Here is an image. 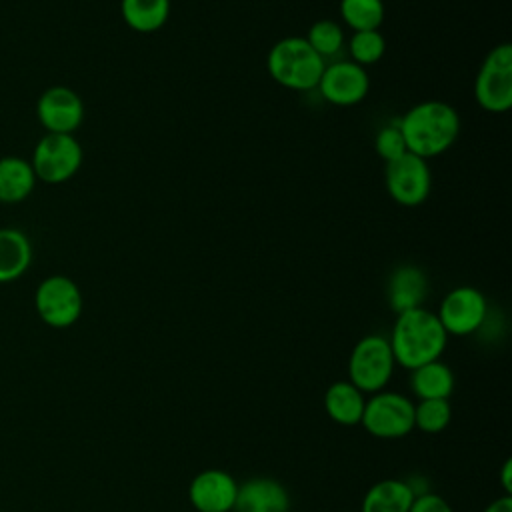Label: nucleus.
I'll list each match as a JSON object with an SVG mask.
<instances>
[{
    "mask_svg": "<svg viewBox=\"0 0 512 512\" xmlns=\"http://www.w3.org/2000/svg\"><path fill=\"white\" fill-rule=\"evenodd\" d=\"M384 182L390 198L402 206L422 204L432 190V176L426 160L412 152L386 162Z\"/></svg>",
    "mask_w": 512,
    "mask_h": 512,
    "instance_id": "1a4fd4ad",
    "label": "nucleus"
},
{
    "mask_svg": "<svg viewBox=\"0 0 512 512\" xmlns=\"http://www.w3.org/2000/svg\"><path fill=\"white\" fill-rule=\"evenodd\" d=\"M364 392H360L350 380H338L328 386L324 394L326 414L342 426H356L364 412Z\"/></svg>",
    "mask_w": 512,
    "mask_h": 512,
    "instance_id": "a211bd4d",
    "label": "nucleus"
},
{
    "mask_svg": "<svg viewBox=\"0 0 512 512\" xmlns=\"http://www.w3.org/2000/svg\"><path fill=\"white\" fill-rule=\"evenodd\" d=\"M484 512H512V496L504 494L496 500H492Z\"/></svg>",
    "mask_w": 512,
    "mask_h": 512,
    "instance_id": "cd10ccee",
    "label": "nucleus"
},
{
    "mask_svg": "<svg viewBox=\"0 0 512 512\" xmlns=\"http://www.w3.org/2000/svg\"><path fill=\"white\" fill-rule=\"evenodd\" d=\"M410 388L420 400L450 398L454 390V374L448 364L432 360L412 370Z\"/></svg>",
    "mask_w": 512,
    "mask_h": 512,
    "instance_id": "aec40b11",
    "label": "nucleus"
},
{
    "mask_svg": "<svg viewBox=\"0 0 512 512\" xmlns=\"http://www.w3.org/2000/svg\"><path fill=\"white\" fill-rule=\"evenodd\" d=\"M36 182L30 160L20 156L0 158V204L24 202L34 192Z\"/></svg>",
    "mask_w": 512,
    "mask_h": 512,
    "instance_id": "f3484780",
    "label": "nucleus"
},
{
    "mask_svg": "<svg viewBox=\"0 0 512 512\" xmlns=\"http://www.w3.org/2000/svg\"><path fill=\"white\" fill-rule=\"evenodd\" d=\"M32 264V242L20 228H0V284H8L26 274Z\"/></svg>",
    "mask_w": 512,
    "mask_h": 512,
    "instance_id": "dca6fc26",
    "label": "nucleus"
},
{
    "mask_svg": "<svg viewBox=\"0 0 512 512\" xmlns=\"http://www.w3.org/2000/svg\"><path fill=\"white\" fill-rule=\"evenodd\" d=\"M238 482L220 468L198 472L188 488V498L198 512H230L234 510Z\"/></svg>",
    "mask_w": 512,
    "mask_h": 512,
    "instance_id": "ddd939ff",
    "label": "nucleus"
},
{
    "mask_svg": "<svg viewBox=\"0 0 512 512\" xmlns=\"http://www.w3.org/2000/svg\"><path fill=\"white\" fill-rule=\"evenodd\" d=\"M394 354L388 338L368 334L356 342L348 360V380L360 392H380L390 382L394 372Z\"/></svg>",
    "mask_w": 512,
    "mask_h": 512,
    "instance_id": "20e7f679",
    "label": "nucleus"
},
{
    "mask_svg": "<svg viewBox=\"0 0 512 512\" xmlns=\"http://www.w3.org/2000/svg\"><path fill=\"white\" fill-rule=\"evenodd\" d=\"M488 314V304L484 294L472 286H458L450 290L436 312L446 334L468 336L476 332Z\"/></svg>",
    "mask_w": 512,
    "mask_h": 512,
    "instance_id": "9d476101",
    "label": "nucleus"
},
{
    "mask_svg": "<svg viewBox=\"0 0 512 512\" xmlns=\"http://www.w3.org/2000/svg\"><path fill=\"white\" fill-rule=\"evenodd\" d=\"M234 512H290L288 490L268 476L248 478L238 486Z\"/></svg>",
    "mask_w": 512,
    "mask_h": 512,
    "instance_id": "4468645a",
    "label": "nucleus"
},
{
    "mask_svg": "<svg viewBox=\"0 0 512 512\" xmlns=\"http://www.w3.org/2000/svg\"><path fill=\"white\" fill-rule=\"evenodd\" d=\"M324 66V58L302 36L280 38L266 56V68L272 80L290 90L316 88Z\"/></svg>",
    "mask_w": 512,
    "mask_h": 512,
    "instance_id": "7ed1b4c3",
    "label": "nucleus"
},
{
    "mask_svg": "<svg viewBox=\"0 0 512 512\" xmlns=\"http://www.w3.org/2000/svg\"><path fill=\"white\" fill-rule=\"evenodd\" d=\"M382 0H340V16L354 30H380L384 22Z\"/></svg>",
    "mask_w": 512,
    "mask_h": 512,
    "instance_id": "4be33fe9",
    "label": "nucleus"
},
{
    "mask_svg": "<svg viewBox=\"0 0 512 512\" xmlns=\"http://www.w3.org/2000/svg\"><path fill=\"white\" fill-rule=\"evenodd\" d=\"M426 294H428V278L418 266H412V264L398 266L388 278L386 296H388L390 308L396 314L412 308H420Z\"/></svg>",
    "mask_w": 512,
    "mask_h": 512,
    "instance_id": "2eb2a0df",
    "label": "nucleus"
},
{
    "mask_svg": "<svg viewBox=\"0 0 512 512\" xmlns=\"http://www.w3.org/2000/svg\"><path fill=\"white\" fill-rule=\"evenodd\" d=\"M510 468H512V462H510V458L504 462V466H502V486H504V492L506 494H510L512 492V478H510Z\"/></svg>",
    "mask_w": 512,
    "mask_h": 512,
    "instance_id": "c85d7f7f",
    "label": "nucleus"
},
{
    "mask_svg": "<svg viewBox=\"0 0 512 512\" xmlns=\"http://www.w3.org/2000/svg\"><path fill=\"white\" fill-rule=\"evenodd\" d=\"M306 42L314 48L316 54H320L322 58L326 56H334L336 52H340L342 44H344V32L340 28L338 22L334 20H316L308 34H306Z\"/></svg>",
    "mask_w": 512,
    "mask_h": 512,
    "instance_id": "b1692460",
    "label": "nucleus"
},
{
    "mask_svg": "<svg viewBox=\"0 0 512 512\" xmlns=\"http://www.w3.org/2000/svg\"><path fill=\"white\" fill-rule=\"evenodd\" d=\"M412 500L414 494L404 480L386 478L368 488L360 512H408Z\"/></svg>",
    "mask_w": 512,
    "mask_h": 512,
    "instance_id": "6ab92c4d",
    "label": "nucleus"
},
{
    "mask_svg": "<svg viewBox=\"0 0 512 512\" xmlns=\"http://www.w3.org/2000/svg\"><path fill=\"white\" fill-rule=\"evenodd\" d=\"M36 118L50 134H74L84 120V102L68 86H50L38 96Z\"/></svg>",
    "mask_w": 512,
    "mask_h": 512,
    "instance_id": "9b49d317",
    "label": "nucleus"
},
{
    "mask_svg": "<svg viewBox=\"0 0 512 512\" xmlns=\"http://www.w3.org/2000/svg\"><path fill=\"white\" fill-rule=\"evenodd\" d=\"M324 100L336 106H354L362 102L370 88V78L364 66L352 60H338L324 66L316 86Z\"/></svg>",
    "mask_w": 512,
    "mask_h": 512,
    "instance_id": "f8f14e48",
    "label": "nucleus"
},
{
    "mask_svg": "<svg viewBox=\"0 0 512 512\" xmlns=\"http://www.w3.org/2000/svg\"><path fill=\"white\" fill-rule=\"evenodd\" d=\"M348 48L352 62L360 66H370L384 56L386 40L380 30H360L352 34Z\"/></svg>",
    "mask_w": 512,
    "mask_h": 512,
    "instance_id": "393cba45",
    "label": "nucleus"
},
{
    "mask_svg": "<svg viewBox=\"0 0 512 512\" xmlns=\"http://www.w3.org/2000/svg\"><path fill=\"white\" fill-rule=\"evenodd\" d=\"M82 292L78 284L64 276H46L34 292V308L40 320L52 328H68L82 314Z\"/></svg>",
    "mask_w": 512,
    "mask_h": 512,
    "instance_id": "6e6552de",
    "label": "nucleus"
},
{
    "mask_svg": "<svg viewBox=\"0 0 512 512\" xmlns=\"http://www.w3.org/2000/svg\"><path fill=\"white\" fill-rule=\"evenodd\" d=\"M360 424L376 438H402L414 430V402L398 392H374L364 404Z\"/></svg>",
    "mask_w": 512,
    "mask_h": 512,
    "instance_id": "0eeeda50",
    "label": "nucleus"
},
{
    "mask_svg": "<svg viewBox=\"0 0 512 512\" xmlns=\"http://www.w3.org/2000/svg\"><path fill=\"white\" fill-rule=\"evenodd\" d=\"M408 512H454V510L442 496L434 492H426V494L414 496Z\"/></svg>",
    "mask_w": 512,
    "mask_h": 512,
    "instance_id": "bb28decb",
    "label": "nucleus"
},
{
    "mask_svg": "<svg viewBox=\"0 0 512 512\" xmlns=\"http://www.w3.org/2000/svg\"><path fill=\"white\" fill-rule=\"evenodd\" d=\"M374 150L376 154L384 160V162H392L396 158H400L402 154H406V142L404 136L400 132L398 120H392L388 124H384L374 138Z\"/></svg>",
    "mask_w": 512,
    "mask_h": 512,
    "instance_id": "a878e982",
    "label": "nucleus"
},
{
    "mask_svg": "<svg viewBox=\"0 0 512 512\" xmlns=\"http://www.w3.org/2000/svg\"><path fill=\"white\" fill-rule=\"evenodd\" d=\"M406 150L428 160L446 152L458 138V112L442 100H424L414 104L398 118Z\"/></svg>",
    "mask_w": 512,
    "mask_h": 512,
    "instance_id": "f257e3e1",
    "label": "nucleus"
},
{
    "mask_svg": "<svg viewBox=\"0 0 512 512\" xmlns=\"http://www.w3.org/2000/svg\"><path fill=\"white\" fill-rule=\"evenodd\" d=\"M452 418V406L448 398H430L414 404V428L426 434L442 432Z\"/></svg>",
    "mask_w": 512,
    "mask_h": 512,
    "instance_id": "5701e85b",
    "label": "nucleus"
},
{
    "mask_svg": "<svg viewBox=\"0 0 512 512\" xmlns=\"http://www.w3.org/2000/svg\"><path fill=\"white\" fill-rule=\"evenodd\" d=\"M388 342L396 364L414 370L426 362L440 360L448 334L438 316L420 306L396 314Z\"/></svg>",
    "mask_w": 512,
    "mask_h": 512,
    "instance_id": "f03ea898",
    "label": "nucleus"
},
{
    "mask_svg": "<svg viewBox=\"0 0 512 512\" xmlns=\"http://www.w3.org/2000/svg\"><path fill=\"white\" fill-rule=\"evenodd\" d=\"M474 98L480 108L500 114L512 106V46L498 44L482 60L474 80Z\"/></svg>",
    "mask_w": 512,
    "mask_h": 512,
    "instance_id": "423d86ee",
    "label": "nucleus"
},
{
    "mask_svg": "<svg viewBox=\"0 0 512 512\" xmlns=\"http://www.w3.org/2000/svg\"><path fill=\"white\" fill-rule=\"evenodd\" d=\"M120 14L128 28L150 34L166 24L170 0H120Z\"/></svg>",
    "mask_w": 512,
    "mask_h": 512,
    "instance_id": "412c9836",
    "label": "nucleus"
},
{
    "mask_svg": "<svg viewBox=\"0 0 512 512\" xmlns=\"http://www.w3.org/2000/svg\"><path fill=\"white\" fill-rule=\"evenodd\" d=\"M82 158L84 152L74 134L46 132L32 150L30 166L36 180L44 184H62L80 170Z\"/></svg>",
    "mask_w": 512,
    "mask_h": 512,
    "instance_id": "39448f33",
    "label": "nucleus"
}]
</instances>
